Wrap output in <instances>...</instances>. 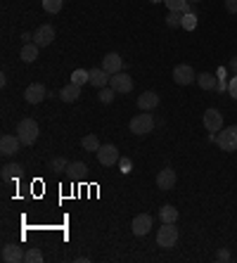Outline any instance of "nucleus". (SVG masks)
I'll return each instance as SVG.
<instances>
[{"label": "nucleus", "mask_w": 237, "mask_h": 263, "mask_svg": "<svg viewBox=\"0 0 237 263\" xmlns=\"http://www.w3.org/2000/svg\"><path fill=\"white\" fill-rule=\"evenodd\" d=\"M38 133H41V128H38L36 119H22V121L17 123V135L19 140H22V145H33V142L38 140Z\"/></svg>", "instance_id": "1"}, {"label": "nucleus", "mask_w": 237, "mask_h": 263, "mask_svg": "<svg viewBox=\"0 0 237 263\" xmlns=\"http://www.w3.org/2000/svg\"><path fill=\"white\" fill-rule=\"evenodd\" d=\"M175 242H178V228H175V223H164L159 228V233H156V247L173 249Z\"/></svg>", "instance_id": "2"}, {"label": "nucleus", "mask_w": 237, "mask_h": 263, "mask_svg": "<svg viewBox=\"0 0 237 263\" xmlns=\"http://www.w3.org/2000/svg\"><path fill=\"white\" fill-rule=\"evenodd\" d=\"M216 145H219L223 152H237V126L221 128L219 135H216Z\"/></svg>", "instance_id": "3"}, {"label": "nucleus", "mask_w": 237, "mask_h": 263, "mask_svg": "<svg viewBox=\"0 0 237 263\" xmlns=\"http://www.w3.org/2000/svg\"><path fill=\"white\" fill-rule=\"evenodd\" d=\"M128 128H131L133 135H147L154 130V119H152V114H137V117L131 119V123H128Z\"/></svg>", "instance_id": "4"}, {"label": "nucleus", "mask_w": 237, "mask_h": 263, "mask_svg": "<svg viewBox=\"0 0 237 263\" xmlns=\"http://www.w3.org/2000/svg\"><path fill=\"white\" fill-rule=\"evenodd\" d=\"M95 154H97V161H100L102 166H107V168H109V166H116L118 159H121V154H118V147L112 145V142L102 145Z\"/></svg>", "instance_id": "5"}, {"label": "nucleus", "mask_w": 237, "mask_h": 263, "mask_svg": "<svg viewBox=\"0 0 237 263\" xmlns=\"http://www.w3.org/2000/svg\"><path fill=\"white\" fill-rule=\"evenodd\" d=\"M173 81L178 86H190V83L197 81V73H194V69L190 64H178L173 69Z\"/></svg>", "instance_id": "6"}, {"label": "nucleus", "mask_w": 237, "mask_h": 263, "mask_svg": "<svg viewBox=\"0 0 237 263\" xmlns=\"http://www.w3.org/2000/svg\"><path fill=\"white\" fill-rule=\"evenodd\" d=\"M109 88H114L116 92H131L133 90V79L126 71H118L109 76Z\"/></svg>", "instance_id": "7"}, {"label": "nucleus", "mask_w": 237, "mask_h": 263, "mask_svg": "<svg viewBox=\"0 0 237 263\" xmlns=\"http://www.w3.org/2000/svg\"><path fill=\"white\" fill-rule=\"evenodd\" d=\"M52 41H55V29H52L50 24H43L33 31V43H36L38 48H48Z\"/></svg>", "instance_id": "8"}, {"label": "nucleus", "mask_w": 237, "mask_h": 263, "mask_svg": "<svg viewBox=\"0 0 237 263\" xmlns=\"http://www.w3.org/2000/svg\"><path fill=\"white\" fill-rule=\"evenodd\" d=\"M204 128L209 130V133H219L221 128H223V114H221L219 109H206L204 111Z\"/></svg>", "instance_id": "9"}, {"label": "nucleus", "mask_w": 237, "mask_h": 263, "mask_svg": "<svg viewBox=\"0 0 237 263\" xmlns=\"http://www.w3.org/2000/svg\"><path fill=\"white\" fill-rule=\"evenodd\" d=\"M131 230H133V235H137V237L147 235L152 230V216L150 214H137L131 223Z\"/></svg>", "instance_id": "10"}, {"label": "nucleus", "mask_w": 237, "mask_h": 263, "mask_svg": "<svg viewBox=\"0 0 237 263\" xmlns=\"http://www.w3.org/2000/svg\"><path fill=\"white\" fill-rule=\"evenodd\" d=\"M102 69H105L109 76L124 71V60H121V55H118V52H107V55L102 57Z\"/></svg>", "instance_id": "11"}, {"label": "nucleus", "mask_w": 237, "mask_h": 263, "mask_svg": "<svg viewBox=\"0 0 237 263\" xmlns=\"http://www.w3.org/2000/svg\"><path fill=\"white\" fill-rule=\"evenodd\" d=\"M156 187L164 192H169L175 187V171L171 168V166H166V168H162L159 171V176H156Z\"/></svg>", "instance_id": "12"}, {"label": "nucleus", "mask_w": 237, "mask_h": 263, "mask_svg": "<svg viewBox=\"0 0 237 263\" xmlns=\"http://www.w3.org/2000/svg\"><path fill=\"white\" fill-rule=\"evenodd\" d=\"M19 147H22L19 135H3L0 138V154L3 157H12L14 152H19Z\"/></svg>", "instance_id": "13"}, {"label": "nucleus", "mask_w": 237, "mask_h": 263, "mask_svg": "<svg viewBox=\"0 0 237 263\" xmlns=\"http://www.w3.org/2000/svg\"><path fill=\"white\" fill-rule=\"evenodd\" d=\"M45 95H48V90H45L43 83H31V86L24 90V100L29 104H41L45 100Z\"/></svg>", "instance_id": "14"}, {"label": "nucleus", "mask_w": 237, "mask_h": 263, "mask_svg": "<svg viewBox=\"0 0 237 263\" xmlns=\"http://www.w3.org/2000/svg\"><path fill=\"white\" fill-rule=\"evenodd\" d=\"M24 254L26 251H22V247L5 245L3 247V251H0V258H3L5 263H19V261H24Z\"/></svg>", "instance_id": "15"}, {"label": "nucleus", "mask_w": 237, "mask_h": 263, "mask_svg": "<svg viewBox=\"0 0 237 263\" xmlns=\"http://www.w3.org/2000/svg\"><path fill=\"white\" fill-rule=\"evenodd\" d=\"M137 107L143 111H152L159 107V95H156L154 90H145L140 98H137Z\"/></svg>", "instance_id": "16"}, {"label": "nucleus", "mask_w": 237, "mask_h": 263, "mask_svg": "<svg viewBox=\"0 0 237 263\" xmlns=\"http://www.w3.org/2000/svg\"><path fill=\"white\" fill-rule=\"evenodd\" d=\"M81 98V86H76V83H69L60 90V100L62 102H76V100Z\"/></svg>", "instance_id": "17"}, {"label": "nucleus", "mask_w": 237, "mask_h": 263, "mask_svg": "<svg viewBox=\"0 0 237 263\" xmlns=\"http://www.w3.org/2000/svg\"><path fill=\"white\" fill-rule=\"evenodd\" d=\"M197 83H200L202 90H216L219 86V76L216 73H197Z\"/></svg>", "instance_id": "18"}, {"label": "nucleus", "mask_w": 237, "mask_h": 263, "mask_svg": "<svg viewBox=\"0 0 237 263\" xmlns=\"http://www.w3.org/2000/svg\"><path fill=\"white\" fill-rule=\"evenodd\" d=\"M107 83H109V73L105 71V69H90V86L95 88H107Z\"/></svg>", "instance_id": "19"}, {"label": "nucleus", "mask_w": 237, "mask_h": 263, "mask_svg": "<svg viewBox=\"0 0 237 263\" xmlns=\"http://www.w3.org/2000/svg\"><path fill=\"white\" fill-rule=\"evenodd\" d=\"M38 45L36 43H24V48H22V52H19V57H22V62H26V64H31V62L38 60Z\"/></svg>", "instance_id": "20"}, {"label": "nucleus", "mask_w": 237, "mask_h": 263, "mask_svg": "<svg viewBox=\"0 0 237 263\" xmlns=\"http://www.w3.org/2000/svg\"><path fill=\"white\" fill-rule=\"evenodd\" d=\"M159 218H162V223H175L178 220V209L171 206V204H164L159 209Z\"/></svg>", "instance_id": "21"}, {"label": "nucleus", "mask_w": 237, "mask_h": 263, "mask_svg": "<svg viewBox=\"0 0 237 263\" xmlns=\"http://www.w3.org/2000/svg\"><path fill=\"white\" fill-rule=\"evenodd\" d=\"M22 171H24V168L19 164H5L3 171H0V176H3V180H14V178L22 176Z\"/></svg>", "instance_id": "22"}, {"label": "nucleus", "mask_w": 237, "mask_h": 263, "mask_svg": "<svg viewBox=\"0 0 237 263\" xmlns=\"http://www.w3.org/2000/svg\"><path fill=\"white\" fill-rule=\"evenodd\" d=\"M164 3H166V7H169L171 12H183V14H185V12H194L187 0H164Z\"/></svg>", "instance_id": "23"}, {"label": "nucleus", "mask_w": 237, "mask_h": 263, "mask_svg": "<svg viewBox=\"0 0 237 263\" xmlns=\"http://www.w3.org/2000/svg\"><path fill=\"white\" fill-rule=\"evenodd\" d=\"M71 83H76V86H86V83H90V71H86V69H76V71L71 73Z\"/></svg>", "instance_id": "24"}, {"label": "nucleus", "mask_w": 237, "mask_h": 263, "mask_svg": "<svg viewBox=\"0 0 237 263\" xmlns=\"http://www.w3.org/2000/svg\"><path fill=\"white\" fill-rule=\"evenodd\" d=\"M81 147L86 149V152H97L102 145H100V140H97L95 135H86V138L81 140Z\"/></svg>", "instance_id": "25"}, {"label": "nucleus", "mask_w": 237, "mask_h": 263, "mask_svg": "<svg viewBox=\"0 0 237 263\" xmlns=\"http://www.w3.org/2000/svg\"><path fill=\"white\" fill-rule=\"evenodd\" d=\"M86 171H88V166L83 164V161H71L69 168H67V173H71L74 178H83L86 176Z\"/></svg>", "instance_id": "26"}, {"label": "nucleus", "mask_w": 237, "mask_h": 263, "mask_svg": "<svg viewBox=\"0 0 237 263\" xmlns=\"http://www.w3.org/2000/svg\"><path fill=\"white\" fill-rule=\"evenodd\" d=\"M181 26L185 31H194V29H197V12H185V14H183Z\"/></svg>", "instance_id": "27"}, {"label": "nucleus", "mask_w": 237, "mask_h": 263, "mask_svg": "<svg viewBox=\"0 0 237 263\" xmlns=\"http://www.w3.org/2000/svg\"><path fill=\"white\" fill-rule=\"evenodd\" d=\"M24 261L26 263H43V251L36 249V247H31V249L24 254Z\"/></svg>", "instance_id": "28"}, {"label": "nucleus", "mask_w": 237, "mask_h": 263, "mask_svg": "<svg viewBox=\"0 0 237 263\" xmlns=\"http://www.w3.org/2000/svg\"><path fill=\"white\" fill-rule=\"evenodd\" d=\"M114 95H116V90H114V88H100L97 100H100L102 104H112L114 102Z\"/></svg>", "instance_id": "29"}, {"label": "nucleus", "mask_w": 237, "mask_h": 263, "mask_svg": "<svg viewBox=\"0 0 237 263\" xmlns=\"http://www.w3.org/2000/svg\"><path fill=\"white\" fill-rule=\"evenodd\" d=\"M50 168L52 171H57V173H64L69 168V161L64 159V157H55V159L50 161Z\"/></svg>", "instance_id": "30"}, {"label": "nucleus", "mask_w": 237, "mask_h": 263, "mask_svg": "<svg viewBox=\"0 0 237 263\" xmlns=\"http://www.w3.org/2000/svg\"><path fill=\"white\" fill-rule=\"evenodd\" d=\"M43 10L50 14H57L62 10V0H43Z\"/></svg>", "instance_id": "31"}, {"label": "nucleus", "mask_w": 237, "mask_h": 263, "mask_svg": "<svg viewBox=\"0 0 237 263\" xmlns=\"http://www.w3.org/2000/svg\"><path fill=\"white\" fill-rule=\"evenodd\" d=\"M181 22H183V12H169V17H166V26H169V29L181 26Z\"/></svg>", "instance_id": "32"}, {"label": "nucleus", "mask_w": 237, "mask_h": 263, "mask_svg": "<svg viewBox=\"0 0 237 263\" xmlns=\"http://www.w3.org/2000/svg\"><path fill=\"white\" fill-rule=\"evenodd\" d=\"M118 168H121L124 176H128V173L133 171V161L128 159V157H121V159H118Z\"/></svg>", "instance_id": "33"}, {"label": "nucleus", "mask_w": 237, "mask_h": 263, "mask_svg": "<svg viewBox=\"0 0 237 263\" xmlns=\"http://www.w3.org/2000/svg\"><path fill=\"white\" fill-rule=\"evenodd\" d=\"M228 92L232 95V100H237V76L230 79V83H228Z\"/></svg>", "instance_id": "34"}, {"label": "nucleus", "mask_w": 237, "mask_h": 263, "mask_svg": "<svg viewBox=\"0 0 237 263\" xmlns=\"http://www.w3.org/2000/svg\"><path fill=\"white\" fill-rule=\"evenodd\" d=\"M225 3V10L230 14H237V0H223Z\"/></svg>", "instance_id": "35"}, {"label": "nucleus", "mask_w": 237, "mask_h": 263, "mask_svg": "<svg viewBox=\"0 0 237 263\" xmlns=\"http://www.w3.org/2000/svg\"><path fill=\"white\" fill-rule=\"evenodd\" d=\"M216 258H219V261H230V251H228V249H221L219 251V254H216Z\"/></svg>", "instance_id": "36"}, {"label": "nucleus", "mask_w": 237, "mask_h": 263, "mask_svg": "<svg viewBox=\"0 0 237 263\" xmlns=\"http://www.w3.org/2000/svg\"><path fill=\"white\" fill-rule=\"evenodd\" d=\"M228 69H230V71L237 76V57H230V64H228Z\"/></svg>", "instance_id": "37"}, {"label": "nucleus", "mask_w": 237, "mask_h": 263, "mask_svg": "<svg viewBox=\"0 0 237 263\" xmlns=\"http://www.w3.org/2000/svg\"><path fill=\"white\" fill-rule=\"evenodd\" d=\"M31 33H24V36H22V41H24V43H31Z\"/></svg>", "instance_id": "38"}, {"label": "nucleus", "mask_w": 237, "mask_h": 263, "mask_svg": "<svg viewBox=\"0 0 237 263\" xmlns=\"http://www.w3.org/2000/svg\"><path fill=\"white\" fill-rule=\"evenodd\" d=\"M187 3H202V0H187Z\"/></svg>", "instance_id": "39"}, {"label": "nucleus", "mask_w": 237, "mask_h": 263, "mask_svg": "<svg viewBox=\"0 0 237 263\" xmlns=\"http://www.w3.org/2000/svg\"><path fill=\"white\" fill-rule=\"evenodd\" d=\"M150 3H164V0H150Z\"/></svg>", "instance_id": "40"}]
</instances>
